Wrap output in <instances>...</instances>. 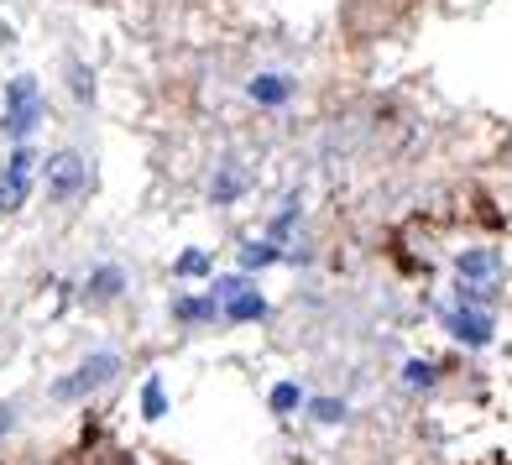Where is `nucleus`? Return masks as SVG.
Listing matches in <instances>:
<instances>
[{
    "label": "nucleus",
    "mask_w": 512,
    "mask_h": 465,
    "mask_svg": "<svg viewBox=\"0 0 512 465\" xmlns=\"http://www.w3.org/2000/svg\"><path fill=\"white\" fill-rule=\"evenodd\" d=\"M293 220H298V199H288V209H283V215L272 220V241H283L288 230H293Z\"/></svg>",
    "instance_id": "16"
},
{
    "label": "nucleus",
    "mask_w": 512,
    "mask_h": 465,
    "mask_svg": "<svg viewBox=\"0 0 512 465\" xmlns=\"http://www.w3.org/2000/svg\"><path fill=\"white\" fill-rule=\"evenodd\" d=\"M68 79H74V95L79 100H95V74H89L79 58H68Z\"/></svg>",
    "instance_id": "12"
},
{
    "label": "nucleus",
    "mask_w": 512,
    "mask_h": 465,
    "mask_svg": "<svg viewBox=\"0 0 512 465\" xmlns=\"http://www.w3.org/2000/svg\"><path fill=\"white\" fill-rule=\"evenodd\" d=\"M445 324H450V335L465 340V345H486V340H492V324H486L481 314H471V309H450Z\"/></svg>",
    "instance_id": "4"
},
{
    "label": "nucleus",
    "mask_w": 512,
    "mask_h": 465,
    "mask_svg": "<svg viewBox=\"0 0 512 465\" xmlns=\"http://www.w3.org/2000/svg\"><path fill=\"white\" fill-rule=\"evenodd\" d=\"M277 257H283V251H277V246H267V241L256 246V241H251V246L241 251V267H246V272H262V267H272Z\"/></svg>",
    "instance_id": "9"
},
{
    "label": "nucleus",
    "mask_w": 512,
    "mask_h": 465,
    "mask_svg": "<svg viewBox=\"0 0 512 465\" xmlns=\"http://www.w3.org/2000/svg\"><path fill=\"white\" fill-rule=\"evenodd\" d=\"M236 194H241V173H225V178L215 183V204H230Z\"/></svg>",
    "instance_id": "17"
},
{
    "label": "nucleus",
    "mask_w": 512,
    "mask_h": 465,
    "mask_svg": "<svg viewBox=\"0 0 512 465\" xmlns=\"http://www.w3.org/2000/svg\"><path fill=\"white\" fill-rule=\"evenodd\" d=\"M173 314H178V319H215V314H220V298H215V293H209V298H178Z\"/></svg>",
    "instance_id": "8"
},
{
    "label": "nucleus",
    "mask_w": 512,
    "mask_h": 465,
    "mask_svg": "<svg viewBox=\"0 0 512 465\" xmlns=\"http://www.w3.org/2000/svg\"><path fill=\"white\" fill-rule=\"evenodd\" d=\"M241 288H246V277H220V283H215V288H209V293H215V298H220V304H225V298H236Z\"/></svg>",
    "instance_id": "19"
},
{
    "label": "nucleus",
    "mask_w": 512,
    "mask_h": 465,
    "mask_svg": "<svg viewBox=\"0 0 512 465\" xmlns=\"http://www.w3.org/2000/svg\"><path fill=\"white\" fill-rule=\"evenodd\" d=\"M42 95H37V79L32 74H16L11 84H6V121H0V131L11 136V142H27V136L37 131V121H42Z\"/></svg>",
    "instance_id": "1"
},
{
    "label": "nucleus",
    "mask_w": 512,
    "mask_h": 465,
    "mask_svg": "<svg viewBox=\"0 0 512 465\" xmlns=\"http://www.w3.org/2000/svg\"><path fill=\"white\" fill-rule=\"evenodd\" d=\"M115 366H121V356L115 351H100V356H89L74 377H63V382H53V398L58 403H74V398H89L95 387H105L110 377H115Z\"/></svg>",
    "instance_id": "2"
},
{
    "label": "nucleus",
    "mask_w": 512,
    "mask_h": 465,
    "mask_svg": "<svg viewBox=\"0 0 512 465\" xmlns=\"http://www.w3.org/2000/svg\"><path fill=\"white\" fill-rule=\"evenodd\" d=\"M142 408H147V418H162V413H168V398H162V377H147V387H142Z\"/></svg>",
    "instance_id": "13"
},
{
    "label": "nucleus",
    "mask_w": 512,
    "mask_h": 465,
    "mask_svg": "<svg viewBox=\"0 0 512 465\" xmlns=\"http://www.w3.org/2000/svg\"><path fill=\"white\" fill-rule=\"evenodd\" d=\"M497 272V257H486V251H465L460 257V277H492Z\"/></svg>",
    "instance_id": "10"
},
{
    "label": "nucleus",
    "mask_w": 512,
    "mask_h": 465,
    "mask_svg": "<svg viewBox=\"0 0 512 465\" xmlns=\"http://www.w3.org/2000/svg\"><path fill=\"white\" fill-rule=\"evenodd\" d=\"M220 314H225L230 324H251V319H267V298H262V293H251V288H241L236 298H225V304H220Z\"/></svg>",
    "instance_id": "5"
},
{
    "label": "nucleus",
    "mask_w": 512,
    "mask_h": 465,
    "mask_svg": "<svg viewBox=\"0 0 512 465\" xmlns=\"http://www.w3.org/2000/svg\"><path fill=\"white\" fill-rule=\"evenodd\" d=\"M42 178H48V199H74L89 189V168L79 152H58L48 157V168H42Z\"/></svg>",
    "instance_id": "3"
},
{
    "label": "nucleus",
    "mask_w": 512,
    "mask_h": 465,
    "mask_svg": "<svg viewBox=\"0 0 512 465\" xmlns=\"http://www.w3.org/2000/svg\"><path fill=\"white\" fill-rule=\"evenodd\" d=\"M314 418H319V424H340V418H345V403H335V398H314Z\"/></svg>",
    "instance_id": "15"
},
{
    "label": "nucleus",
    "mask_w": 512,
    "mask_h": 465,
    "mask_svg": "<svg viewBox=\"0 0 512 465\" xmlns=\"http://www.w3.org/2000/svg\"><path fill=\"white\" fill-rule=\"evenodd\" d=\"M403 377H408V387H434L439 371H434V361H408V366H403Z\"/></svg>",
    "instance_id": "14"
},
{
    "label": "nucleus",
    "mask_w": 512,
    "mask_h": 465,
    "mask_svg": "<svg viewBox=\"0 0 512 465\" xmlns=\"http://www.w3.org/2000/svg\"><path fill=\"white\" fill-rule=\"evenodd\" d=\"M178 272L183 277H199V272H209V257H204V251H189V257H178Z\"/></svg>",
    "instance_id": "18"
},
{
    "label": "nucleus",
    "mask_w": 512,
    "mask_h": 465,
    "mask_svg": "<svg viewBox=\"0 0 512 465\" xmlns=\"http://www.w3.org/2000/svg\"><path fill=\"white\" fill-rule=\"evenodd\" d=\"M121 288H126V272H121V267H100V272L84 283V298H95V304H105V298H115Z\"/></svg>",
    "instance_id": "6"
},
{
    "label": "nucleus",
    "mask_w": 512,
    "mask_h": 465,
    "mask_svg": "<svg viewBox=\"0 0 512 465\" xmlns=\"http://www.w3.org/2000/svg\"><path fill=\"white\" fill-rule=\"evenodd\" d=\"M298 403H304V392H298V382H277V387H272V413H293Z\"/></svg>",
    "instance_id": "11"
},
{
    "label": "nucleus",
    "mask_w": 512,
    "mask_h": 465,
    "mask_svg": "<svg viewBox=\"0 0 512 465\" xmlns=\"http://www.w3.org/2000/svg\"><path fill=\"white\" fill-rule=\"evenodd\" d=\"M11 429H16V408L0 403V434H11Z\"/></svg>",
    "instance_id": "20"
},
{
    "label": "nucleus",
    "mask_w": 512,
    "mask_h": 465,
    "mask_svg": "<svg viewBox=\"0 0 512 465\" xmlns=\"http://www.w3.org/2000/svg\"><path fill=\"white\" fill-rule=\"evenodd\" d=\"M288 79H277V74H267V79H251V100L256 105H283L288 100Z\"/></svg>",
    "instance_id": "7"
}]
</instances>
